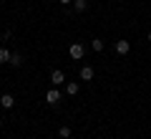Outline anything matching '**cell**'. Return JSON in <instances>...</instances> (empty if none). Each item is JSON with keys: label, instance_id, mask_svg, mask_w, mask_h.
Wrapping results in <instances>:
<instances>
[{"label": "cell", "instance_id": "cell-1", "mask_svg": "<svg viewBox=\"0 0 151 139\" xmlns=\"http://www.w3.org/2000/svg\"><path fill=\"white\" fill-rule=\"evenodd\" d=\"M129 51H131V43L129 41H116V53H119V56H126Z\"/></svg>", "mask_w": 151, "mask_h": 139}, {"label": "cell", "instance_id": "cell-2", "mask_svg": "<svg viewBox=\"0 0 151 139\" xmlns=\"http://www.w3.org/2000/svg\"><path fill=\"white\" fill-rule=\"evenodd\" d=\"M45 101H48V104H58L60 101V91H55V89L45 91Z\"/></svg>", "mask_w": 151, "mask_h": 139}, {"label": "cell", "instance_id": "cell-3", "mask_svg": "<svg viewBox=\"0 0 151 139\" xmlns=\"http://www.w3.org/2000/svg\"><path fill=\"white\" fill-rule=\"evenodd\" d=\"M50 84H53V86L65 84V76H63V71H53V74H50Z\"/></svg>", "mask_w": 151, "mask_h": 139}, {"label": "cell", "instance_id": "cell-4", "mask_svg": "<svg viewBox=\"0 0 151 139\" xmlns=\"http://www.w3.org/2000/svg\"><path fill=\"white\" fill-rule=\"evenodd\" d=\"M70 58H83V46L81 43H73L70 46Z\"/></svg>", "mask_w": 151, "mask_h": 139}, {"label": "cell", "instance_id": "cell-5", "mask_svg": "<svg viewBox=\"0 0 151 139\" xmlns=\"http://www.w3.org/2000/svg\"><path fill=\"white\" fill-rule=\"evenodd\" d=\"M0 104H3L5 109H13V104H15V99H13L10 94H3V99H0Z\"/></svg>", "mask_w": 151, "mask_h": 139}, {"label": "cell", "instance_id": "cell-6", "mask_svg": "<svg viewBox=\"0 0 151 139\" xmlns=\"http://www.w3.org/2000/svg\"><path fill=\"white\" fill-rule=\"evenodd\" d=\"M81 79L83 81H91L93 79V68H91V66H83V68H81Z\"/></svg>", "mask_w": 151, "mask_h": 139}, {"label": "cell", "instance_id": "cell-7", "mask_svg": "<svg viewBox=\"0 0 151 139\" xmlns=\"http://www.w3.org/2000/svg\"><path fill=\"white\" fill-rule=\"evenodd\" d=\"M10 51H5V48H0V63H10Z\"/></svg>", "mask_w": 151, "mask_h": 139}, {"label": "cell", "instance_id": "cell-8", "mask_svg": "<svg viewBox=\"0 0 151 139\" xmlns=\"http://www.w3.org/2000/svg\"><path fill=\"white\" fill-rule=\"evenodd\" d=\"M73 8H76L78 13H83V10L88 8V3H86V0H73Z\"/></svg>", "mask_w": 151, "mask_h": 139}, {"label": "cell", "instance_id": "cell-9", "mask_svg": "<svg viewBox=\"0 0 151 139\" xmlns=\"http://www.w3.org/2000/svg\"><path fill=\"white\" fill-rule=\"evenodd\" d=\"M65 94H68V96H76V94H78V84H68L65 86Z\"/></svg>", "mask_w": 151, "mask_h": 139}, {"label": "cell", "instance_id": "cell-10", "mask_svg": "<svg viewBox=\"0 0 151 139\" xmlns=\"http://www.w3.org/2000/svg\"><path fill=\"white\" fill-rule=\"evenodd\" d=\"M91 46H93V51H103V41H101V38H93Z\"/></svg>", "mask_w": 151, "mask_h": 139}, {"label": "cell", "instance_id": "cell-11", "mask_svg": "<svg viewBox=\"0 0 151 139\" xmlns=\"http://www.w3.org/2000/svg\"><path fill=\"white\" fill-rule=\"evenodd\" d=\"M10 63H13V66H20V63H23V56H20V53H13V56H10Z\"/></svg>", "mask_w": 151, "mask_h": 139}, {"label": "cell", "instance_id": "cell-12", "mask_svg": "<svg viewBox=\"0 0 151 139\" xmlns=\"http://www.w3.org/2000/svg\"><path fill=\"white\" fill-rule=\"evenodd\" d=\"M58 134H60L63 139H68V137H70V127H60V129H58Z\"/></svg>", "mask_w": 151, "mask_h": 139}, {"label": "cell", "instance_id": "cell-13", "mask_svg": "<svg viewBox=\"0 0 151 139\" xmlns=\"http://www.w3.org/2000/svg\"><path fill=\"white\" fill-rule=\"evenodd\" d=\"M58 3H63V5H68V3H73V0H58Z\"/></svg>", "mask_w": 151, "mask_h": 139}, {"label": "cell", "instance_id": "cell-14", "mask_svg": "<svg viewBox=\"0 0 151 139\" xmlns=\"http://www.w3.org/2000/svg\"><path fill=\"white\" fill-rule=\"evenodd\" d=\"M149 43H151V33H149Z\"/></svg>", "mask_w": 151, "mask_h": 139}, {"label": "cell", "instance_id": "cell-15", "mask_svg": "<svg viewBox=\"0 0 151 139\" xmlns=\"http://www.w3.org/2000/svg\"><path fill=\"white\" fill-rule=\"evenodd\" d=\"M0 127H3V119H0Z\"/></svg>", "mask_w": 151, "mask_h": 139}]
</instances>
